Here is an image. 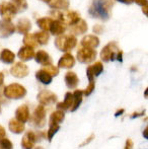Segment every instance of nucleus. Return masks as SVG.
<instances>
[{
    "mask_svg": "<svg viewBox=\"0 0 148 149\" xmlns=\"http://www.w3.org/2000/svg\"><path fill=\"white\" fill-rule=\"evenodd\" d=\"M35 50L34 48L28 47V46H22L19 50H18L17 57L22 60V62H26V61H30L33 58H35Z\"/></svg>",
    "mask_w": 148,
    "mask_h": 149,
    "instance_id": "obj_15",
    "label": "nucleus"
},
{
    "mask_svg": "<svg viewBox=\"0 0 148 149\" xmlns=\"http://www.w3.org/2000/svg\"><path fill=\"white\" fill-rule=\"evenodd\" d=\"M35 36H36V39L38 43H39V45H47L50 40L49 33L45 31H37V33H35Z\"/></svg>",
    "mask_w": 148,
    "mask_h": 149,
    "instance_id": "obj_31",
    "label": "nucleus"
},
{
    "mask_svg": "<svg viewBox=\"0 0 148 149\" xmlns=\"http://www.w3.org/2000/svg\"><path fill=\"white\" fill-rule=\"evenodd\" d=\"M99 37L93 35H87L81 39L80 41V45L83 48H90V49H95L97 47L99 46Z\"/></svg>",
    "mask_w": 148,
    "mask_h": 149,
    "instance_id": "obj_13",
    "label": "nucleus"
},
{
    "mask_svg": "<svg viewBox=\"0 0 148 149\" xmlns=\"http://www.w3.org/2000/svg\"><path fill=\"white\" fill-rule=\"evenodd\" d=\"M16 13H17V9L11 2L3 1L0 3V15L3 20L11 22V19L16 15Z\"/></svg>",
    "mask_w": 148,
    "mask_h": 149,
    "instance_id": "obj_7",
    "label": "nucleus"
},
{
    "mask_svg": "<svg viewBox=\"0 0 148 149\" xmlns=\"http://www.w3.org/2000/svg\"><path fill=\"white\" fill-rule=\"evenodd\" d=\"M44 70L47 71L48 73H49L50 75H51L52 77L54 76H57L58 74H59V68L56 66H54V65H48V66H44Z\"/></svg>",
    "mask_w": 148,
    "mask_h": 149,
    "instance_id": "obj_35",
    "label": "nucleus"
},
{
    "mask_svg": "<svg viewBox=\"0 0 148 149\" xmlns=\"http://www.w3.org/2000/svg\"><path fill=\"white\" fill-rule=\"evenodd\" d=\"M53 20L54 19L52 17H42V18L37 19V24H38V26L41 29V31H49Z\"/></svg>",
    "mask_w": 148,
    "mask_h": 149,
    "instance_id": "obj_29",
    "label": "nucleus"
},
{
    "mask_svg": "<svg viewBox=\"0 0 148 149\" xmlns=\"http://www.w3.org/2000/svg\"><path fill=\"white\" fill-rule=\"evenodd\" d=\"M131 2H135L136 4L142 6V7L143 6L148 5V0H131Z\"/></svg>",
    "mask_w": 148,
    "mask_h": 149,
    "instance_id": "obj_43",
    "label": "nucleus"
},
{
    "mask_svg": "<svg viewBox=\"0 0 148 149\" xmlns=\"http://www.w3.org/2000/svg\"><path fill=\"white\" fill-rule=\"evenodd\" d=\"M36 78L38 79V81L42 83L44 85H49L50 83L53 80V77L47 72L44 69H40L36 72Z\"/></svg>",
    "mask_w": 148,
    "mask_h": 149,
    "instance_id": "obj_24",
    "label": "nucleus"
},
{
    "mask_svg": "<svg viewBox=\"0 0 148 149\" xmlns=\"http://www.w3.org/2000/svg\"><path fill=\"white\" fill-rule=\"evenodd\" d=\"M30 73L28 67L24 62H16L10 68V74L16 78H24L26 77Z\"/></svg>",
    "mask_w": 148,
    "mask_h": 149,
    "instance_id": "obj_9",
    "label": "nucleus"
},
{
    "mask_svg": "<svg viewBox=\"0 0 148 149\" xmlns=\"http://www.w3.org/2000/svg\"><path fill=\"white\" fill-rule=\"evenodd\" d=\"M97 51L95 49H90V48H83L80 47L77 51L76 59L82 64H89L93 62L97 58Z\"/></svg>",
    "mask_w": 148,
    "mask_h": 149,
    "instance_id": "obj_5",
    "label": "nucleus"
},
{
    "mask_svg": "<svg viewBox=\"0 0 148 149\" xmlns=\"http://www.w3.org/2000/svg\"><path fill=\"white\" fill-rule=\"evenodd\" d=\"M94 88H95V81H89L87 87L83 90V95H85V96L90 95V94L93 92Z\"/></svg>",
    "mask_w": 148,
    "mask_h": 149,
    "instance_id": "obj_37",
    "label": "nucleus"
},
{
    "mask_svg": "<svg viewBox=\"0 0 148 149\" xmlns=\"http://www.w3.org/2000/svg\"><path fill=\"white\" fill-rule=\"evenodd\" d=\"M86 75H87V78H88V81H94L95 76L92 70V66H88L86 68Z\"/></svg>",
    "mask_w": 148,
    "mask_h": 149,
    "instance_id": "obj_38",
    "label": "nucleus"
},
{
    "mask_svg": "<svg viewBox=\"0 0 148 149\" xmlns=\"http://www.w3.org/2000/svg\"><path fill=\"white\" fill-rule=\"evenodd\" d=\"M22 42H24V46H28V47L34 48V49L39 46V43H38L35 33H34V35H33V33H26V35H24Z\"/></svg>",
    "mask_w": 148,
    "mask_h": 149,
    "instance_id": "obj_30",
    "label": "nucleus"
},
{
    "mask_svg": "<svg viewBox=\"0 0 148 149\" xmlns=\"http://www.w3.org/2000/svg\"><path fill=\"white\" fill-rule=\"evenodd\" d=\"M144 121H145V122L148 121V117H147V118H144Z\"/></svg>",
    "mask_w": 148,
    "mask_h": 149,
    "instance_id": "obj_54",
    "label": "nucleus"
},
{
    "mask_svg": "<svg viewBox=\"0 0 148 149\" xmlns=\"http://www.w3.org/2000/svg\"><path fill=\"white\" fill-rule=\"evenodd\" d=\"M93 139H94V134H91L89 137H87L86 139L84 140V142H82V143L79 145V147H84V146H86L88 143H90V142L92 141Z\"/></svg>",
    "mask_w": 148,
    "mask_h": 149,
    "instance_id": "obj_41",
    "label": "nucleus"
},
{
    "mask_svg": "<svg viewBox=\"0 0 148 149\" xmlns=\"http://www.w3.org/2000/svg\"><path fill=\"white\" fill-rule=\"evenodd\" d=\"M116 1H119V2H121V3H124V4H131L132 3L131 0H116Z\"/></svg>",
    "mask_w": 148,
    "mask_h": 149,
    "instance_id": "obj_50",
    "label": "nucleus"
},
{
    "mask_svg": "<svg viewBox=\"0 0 148 149\" xmlns=\"http://www.w3.org/2000/svg\"><path fill=\"white\" fill-rule=\"evenodd\" d=\"M114 0H92L88 8V14L93 18L107 22L112 15Z\"/></svg>",
    "mask_w": 148,
    "mask_h": 149,
    "instance_id": "obj_1",
    "label": "nucleus"
},
{
    "mask_svg": "<svg viewBox=\"0 0 148 149\" xmlns=\"http://www.w3.org/2000/svg\"><path fill=\"white\" fill-rule=\"evenodd\" d=\"M32 29V24H31L30 19L28 18H20L18 19L17 24L15 26V31L17 33H22V35H26Z\"/></svg>",
    "mask_w": 148,
    "mask_h": 149,
    "instance_id": "obj_21",
    "label": "nucleus"
},
{
    "mask_svg": "<svg viewBox=\"0 0 148 149\" xmlns=\"http://www.w3.org/2000/svg\"><path fill=\"white\" fill-rule=\"evenodd\" d=\"M0 112H1V107H0Z\"/></svg>",
    "mask_w": 148,
    "mask_h": 149,
    "instance_id": "obj_56",
    "label": "nucleus"
},
{
    "mask_svg": "<svg viewBox=\"0 0 148 149\" xmlns=\"http://www.w3.org/2000/svg\"><path fill=\"white\" fill-rule=\"evenodd\" d=\"M74 102V97H73V93L72 92H67L64 96V102H57V109L60 111H67L71 109L72 104Z\"/></svg>",
    "mask_w": 148,
    "mask_h": 149,
    "instance_id": "obj_20",
    "label": "nucleus"
},
{
    "mask_svg": "<svg viewBox=\"0 0 148 149\" xmlns=\"http://www.w3.org/2000/svg\"><path fill=\"white\" fill-rule=\"evenodd\" d=\"M87 29H88V26H87L86 22L81 18L77 24L70 26V33H71V35L73 33V36L83 35V33H85L87 31Z\"/></svg>",
    "mask_w": 148,
    "mask_h": 149,
    "instance_id": "obj_19",
    "label": "nucleus"
},
{
    "mask_svg": "<svg viewBox=\"0 0 148 149\" xmlns=\"http://www.w3.org/2000/svg\"><path fill=\"white\" fill-rule=\"evenodd\" d=\"M64 118H65V113L63 111L57 110L55 112H53L50 116V120H49V125H59L60 123L64 121Z\"/></svg>",
    "mask_w": 148,
    "mask_h": 149,
    "instance_id": "obj_25",
    "label": "nucleus"
},
{
    "mask_svg": "<svg viewBox=\"0 0 148 149\" xmlns=\"http://www.w3.org/2000/svg\"><path fill=\"white\" fill-rule=\"evenodd\" d=\"M143 95H144V98H146V100H148V87H146V88H145V90H144V94H143Z\"/></svg>",
    "mask_w": 148,
    "mask_h": 149,
    "instance_id": "obj_52",
    "label": "nucleus"
},
{
    "mask_svg": "<svg viewBox=\"0 0 148 149\" xmlns=\"http://www.w3.org/2000/svg\"><path fill=\"white\" fill-rule=\"evenodd\" d=\"M30 122L33 126L37 128H43L46 125V109L44 106L39 104L35 109L32 117L30 118Z\"/></svg>",
    "mask_w": 148,
    "mask_h": 149,
    "instance_id": "obj_4",
    "label": "nucleus"
},
{
    "mask_svg": "<svg viewBox=\"0 0 148 149\" xmlns=\"http://www.w3.org/2000/svg\"><path fill=\"white\" fill-rule=\"evenodd\" d=\"M31 118L30 114V108L28 107V104H22L19 106L15 111V119H17L18 121H20L22 123H26L28 122Z\"/></svg>",
    "mask_w": 148,
    "mask_h": 149,
    "instance_id": "obj_16",
    "label": "nucleus"
},
{
    "mask_svg": "<svg viewBox=\"0 0 148 149\" xmlns=\"http://www.w3.org/2000/svg\"><path fill=\"white\" fill-rule=\"evenodd\" d=\"M142 136H143V138H144V139L148 140V125L146 126V127H145V129L143 130Z\"/></svg>",
    "mask_w": 148,
    "mask_h": 149,
    "instance_id": "obj_46",
    "label": "nucleus"
},
{
    "mask_svg": "<svg viewBox=\"0 0 148 149\" xmlns=\"http://www.w3.org/2000/svg\"><path fill=\"white\" fill-rule=\"evenodd\" d=\"M34 149H43L42 147H37V148H34Z\"/></svg>",
    "mask_w": 148,
    "mask_h": 149,
    "instance_id": "obj_55",
    "label": "nucleus"
},
{
    "mask_svg": "<svg viewBox=\"0 0 148 149\" xmlns=\"http://www.w3.org/2000/svg\"><path fill=\"white\" fill-rule=\"evenodd\" d=\"M3 95L8 100H20L26 95V89L19 83H11L4 87Z\"/></svg>",
    "mask_w": 148,
    "mask_h": 149,
    "instance_id": "obj_3",
    "label": "nucleus"
},
{
    "mask_svg": "<svg viewBox=\"0 0 148 149\" xmlns=\"http://www.w3.org/2000/svg\"><path fill=\"white\" fill-rule=\"evenodd\" d=\"M76 60L74 56L70 53H65L58 61V68H64V69H71L75 65Z\"/></svg>",
    "mask_w": 148,
    "mask_h": 149,
    "instance_id": "obj_14",
    "label": "nucleus"
},
{
    "mask_svg": "<svg viewBox=\"0 0 148 149\" xmlns=\"http://www.w3.org/2000/svg\"><path fill=\"white\" fill-rule=\"evenodd\" d=\"M4 83V74L2 72H0V86H2Z\"/></svg>",
    "mask_w": 148,
    "mask_h": 149,
    "instance_id": "obj_49",
    "label": "nucleus"
},
{
    "mask_svg": "<svg viewBox=\"0 0 148 149\" xmlns=\"http://www.w3.org/2000/svg\"><path fill=\"white\" fill-rule=\"evenodd\" d=\"M5 134H6V131L2 126H0V139L5 137Z\"/></svg>",
    "mask_w": 148,
    "mask_h": 149,
    "instance_id": "obj_47",
    "label": "nucleus"
},
{
    "mask_svg": "<svg viewBox=\"0 0 148 149\" xmlns=\"http://www.w3.org/2000/svg\"><path fill=\"white\" fill-rule=\"evenodd\" d=\"M91 66H92V70H93V73H94L95 77L99 76V75L104 72V65L101 61H97V62H95L94 64L91 65Z\"/></svg>",
    "mask_w": 148,
    "mask_h": 149,
    "instance_id": "obj_34",
    "label": "nucleus"
},
{
    "mask_svg": "<svg viewBox=\"0 0 148 149\" xmlns=\"http://www.w3.org/2000/svg\"><path fill=\"white\" fill-rule=\"evenodd\" d=\"M118 44L116 42H110L107 46L101 49V59L105 62H110V61H114L116 59L117 53L119 51Z\"/></svg>",
    "mask_w": 148,
    "mask_h": 149,
    "instance_id": "obj_6",
    "label": "nucleus"
},
{
    "mask_svg": "<svg viewBox=\"0 0 148 149\" xmlns=\"http://www.w3.org/2000/svg\"><path fill=\"white\" fill-rule=\"evenodd\" d=\"M116 60L118 62L122 63L123 62V51L122 50H119L118 53H117V56H116Z\"/></svg>",
    "mask_w": 148,
    "mask_h": 149,
    "instance_id": "obj_44",
    "label": "nucleus"
},
{
    "mask_svg": "<svg viewBox=\"0 0 148 149\" xmlns=\"http://www.w3.org/2000/svg\"><path fill=\"white\" fill-rule=\"evenodd\" d=\"M124 113H125V109H119V110H117L116 113H115V117H116V118L121 117Z\"/></svg>",
    "mask_w": 148,
    "mask_h": 149,
    "instance_id": "obj_45",
    "label": "nucleus"
},
{
    "mask_svg": "<svg viewBox=\"0 0 148 149\" xmlns=\"http://www.w3.org/2000/svg\"><path fill=\"white\" fill-rule=\"evenodd\" d=\"M49 6L55 10H67L70 5L69 0H51L49 2Z\"/></svg>",
    "mask_w": 148,
    "mask_h": 149,
    "instance_id": "obj_27",
    "label": "nucleus"
},
{
    "mask_svg": "<svg viewBox=\"0 0 148 149\" xmlns=\"http://www.w3.org/2000/svg\"><path fill=\"white\" fill-rule=\"evenodd\" d=\"M8 128H9L10 132H12L13 134H22L24 131L26 127H24V123H22L20 121H18L17 119L13 118L9 121L8 123Z\"/></svg>",
    "mask_w": 148,
    "mask_h": 149,
    "instance_id": "obj_22",
    "label": "nucleus"
},
{
    "mask_svg": "<svg viewBox=\"0 0 148 149\" xmlns=\"http://www.w3.org/2000/svg\"><path fill=\"white\" fill-rule=\"evenodd\" d=\"M42 1H44V2H47V3H49L51 0H42Z\"/></svg>",
    "mask_w": 148,
    "mask_h": 149,
    "instance_id": "obj_53",
    "label": "nucleus"
},
{
    "mask_svg": "<svg viewBox=\"0 0 148 149\" xmlns=\"http://www.w3.org/2000/svg\"><path fill=\"white\" fill-rule=\"evenodd\" d=\"M50 33H52V35L56 36V37H58V36H61L63 35L64 33H65L66 31V26L63 24V22H59V20H53V22H52L51 24V28H50Z\"/></svg>",
    "mask_w": 148,
    "mask_h": 149,
    "instance_id": "obj_23",
    "label": "nucleus"
},
{
    "mask_svg": "<svg viewBox=\"0 0 148 149\" xmlns=\"http://www.w3.org/2000/svg\"><path fill=\"white\" fill-rule=\"evenodd\" d=\"M15 59V54L9 49H3L1 50L0 53V60L4 63V64H12Z\"/></svg>",
    "mask_w": 148,
    "mask_h": 149,
    "instance_id": "obj_26",
    "label": "nucleus"
},
{
    "mask_svg": "<svg viewBox=\"0 0 148 149\" xmlns=\"http://www.w3.org/2000/svg\"><path fill=\"white\" fill-rule=\"evenodd\" d=\"M77 39L73 35H61L55 39V46L58 50L64 53H70L76 47Z\"/></svg>",
    "mask_w": 148,
    "mask_h": 149,
    "instance_id": "obj_2",
    "label": "nucleus"
},
{
    "mask_svg": "<svg viewBox=\"0 0 148 149\" xmlns=\"http://www.w3.org/2000/svg\"><path fill=\"white\" fill-rule=\"evenodd\" d=\"M64 80H65V84L68 88L73 89L75 87H77V85L79 84V78L77 76V74L73 71H68L65 74L64 77Z\"/></svg>",
    "mask_w": 148,
    "mask_h": 149,
    "instance_id": "obj_18",
    "label": "nucleus"
},
{
    "mask_svg": "<svg viewBox=\"0 0 148 149\" xmlns=\"http://www.w3.org/2000/svg\"><path fill=\"white\" fill-rule=\"evenodd\" d=\"M35 59H36L37 63L43 65V66H48L53 63L52 57L45 51V50H39L35 55Z\"/></svg>",
    "mask_w": 148,
    "mask_h": 149,
    "instance_id": "obj_17",
    "label": "nucleus"
},
{
    "mask_svg": "<svg viewBox=\"0 0 148 149\" xmlns=\"http://www.w3.org/2000/svg\"><path fill=\"white\" fill-rule=\"evenodd\" d=\"M81 19V16L79 15V13L74 10H65L62 12L61 20L60 22H63L65 26H73V24H77L79 20Z\"/></svg>",
    "mask_w": 148,
    "mask_h": 149,
    "instance_id": "obj_10",
    "label": "nucleus"
},
{
    "mask_svg": "<svg viewBox=\"0 0 148 149\" xmlns=\"http://www.w3.org/2000/svg\"><path fill=\"white\" fill-rule=\"evenodd\" d=\"M38 142L37 134L34 131H28L22 139V149H34L35 143Z\"/></svg>",
    "mask_w": 148,
    "mask_h": 149,
    "instance_id": "obj_12",
    "label": "nucleus"
},
{
    "mask_svg": "<svg viewBox=\"0 0 148 149\" xmlns=\"http://www.w3.org/2000/svg\"><path fill=\"white\" fill-rule=\"evenodd\" d=\"M15 33V26L11 22L0 20V38L5 39Z\"/></svg>",
    "mask_w": 148,
    "mask_h": 149,
    "instance_id": "obj_11",
    "label": "nucleus"
},
{
    "mask_svg": "<svg viewBox=\"0 0 148 149\" xmlns=\"http://www.w3.org/2000/svg\"><path fill=\"white\" fill-rule=\"evenodd\" d=\"M0 149H13V144L7 138L0 139Z\"/></svg>",
    "mask_w": 148,
    "mask_h": 149,
    "instance_id": "obj_36",
    "label": "nucleus"
},
{
    "mask_svg": "<svg viewBox=\"0 0 148 149\" xmlns=\"http://www.w3.org/2000/svg\"><path fill=\"white\" fill-rule=\"evenodd\" d=\"M59 129H60V125H51L50 126L49 130H48V132H47V139L49 140V141H52L53 137L56 135V133L59 131Z\"/></svg>",
    "mask_w": 148,
    "mask_h": 149,
    "instance_id": "obj_33",
    "label": "nucleus"
},
{
    "mask_svg": "<svg viewBox=\"0 0 148 149\" xmlns=\"http://www.w3.org/2000/svg\"><path fill=\"white\" fill-rule=\"evenodd\" d=\"M37 100L40 102V104L42 106H51V104L57 102L58 100V96L56 95L54 92L50 91V90L44 89L38 93L37 95Z\"/></svg>",
    "mask_w": 148,
    "mask_h": 149,
    "instance_id": "obj_8",
    "label": "nucleus"
},
{
    "mask_svg": "<svg viewBox=\"0 0 148 149\" xmlns=\"http://www.w3.org/2000/svg\"><path fill=\"white\" fill-rule=\"evenodd\" d=\"M142 12H143V14H145V15L148 17V5L143 6V7H142Z\"/></svg>",
    "mask_w": 148,
    "mask_h": 149,
    "instance_id": "obj_48",
    "label": "nucleus"
},
{
    "mask_svg": "<svg viewBox=\"0 0 148 149\" xmlns=\"http://www.w3.org/2000/svg\"><path fill=\"white\" fill-rule=\"evenodd\" d=\"M130 71L131 72H136V71H138V68H137L136 65H133V66H131Z\"/></svg>",
    "mask_w": 148,
    "mask_h": 149,
    "instance_id": "obj_51",
    "label": "nucleus"
},
{
    "mask_svg": "<svg viewBox=\"0 0 148 149\" xmlns=\"http://www.w3.org/2000/svg\"><path fill=\"white\" fill-rule=\"evenodd\" d=\"M73 93V97H74V102L72 104L71 109H70V112H75L77 109L80 107L81 102H82V96H83V90L80 89H76Z\"/></svg>",
    "mask_w": 148,
    "mask_h": 149,
    "instance_id": "obj_28",
    "label": "nucleus"
},
{
    "mask_svg": "<svg viewBox=\"0 0 148 149\" xmlns=\"http://www.w3.org/2000/svg\"><path fill=\"white\" fill-rule=\"evenodd\" d=\"M92 31H93V33H97V35H101V33L105 31V28H104L101 24H95V26H93Z\"/></svg>",
    "mask_w": 148,
    "mask_h": 149,
    "instance_id": "obj_39",
    "label": "nucleus"
},
{
    "mask_svg": "<svg viewBox=\"0 0 148 149\" xmlns=\"http://www.w3.org/2000/svg\"><path fill=\"white\" fill-rule=\"evenodd\" d=\"M0 53H1V51H0Z\"/></svg>",
    "mask_w": 148,
    "mask_h": 149,
    "instance_id": "obj_57",
    "label": "nucleus"
},
{
    "mask_svg": "<svg viewBox=\"0 0 148 149\" xmlns=\"http://www.w3.org/2000/svg\"><path fill=\"white\" fill-rule=\"evenodd\" d=\"M133 148H134V143H133L132 139L128 138V139L126 140V143H125L124 149H133Z\"/></svg>",
    "mask_w": 148,
    "mask_h": 149,
    "instance_id": "obj_42",
    "label": "nucleus"
},
{
    "mask_svg": "<svg viewBox=\"0 0 148 149\" xmlns=\"http://www.w3.org/2000/svg\"><path fill=\"white\" fill-rule=\"evenodd\" d=\"M11 3L15 6L17 11H24V10L28 9V4L26 0H11Z\"/></svg>",
    "mask_w": 148,
    "mask_h": 149,
    "instance_id": "obj_32",
    "label": "nucleus"
},
{
    "mask_svg": "<svg viewBox=\"0 0 148 149\" xmlns=\"http://www.w3.org/2000/svg\"><path fill=\"white\" fill-rule=\"evenodd\" d=\"M145 114H146V111L142 110L141 112H134L133 114H131L129 117H130V119H136V118H139V117H144Z\"/></svg>",
    "mask_w": 148,
    "mask_h": 149,
    "instance_id": "obj_40",
    "label": "nucleus"
}]
</instances>
